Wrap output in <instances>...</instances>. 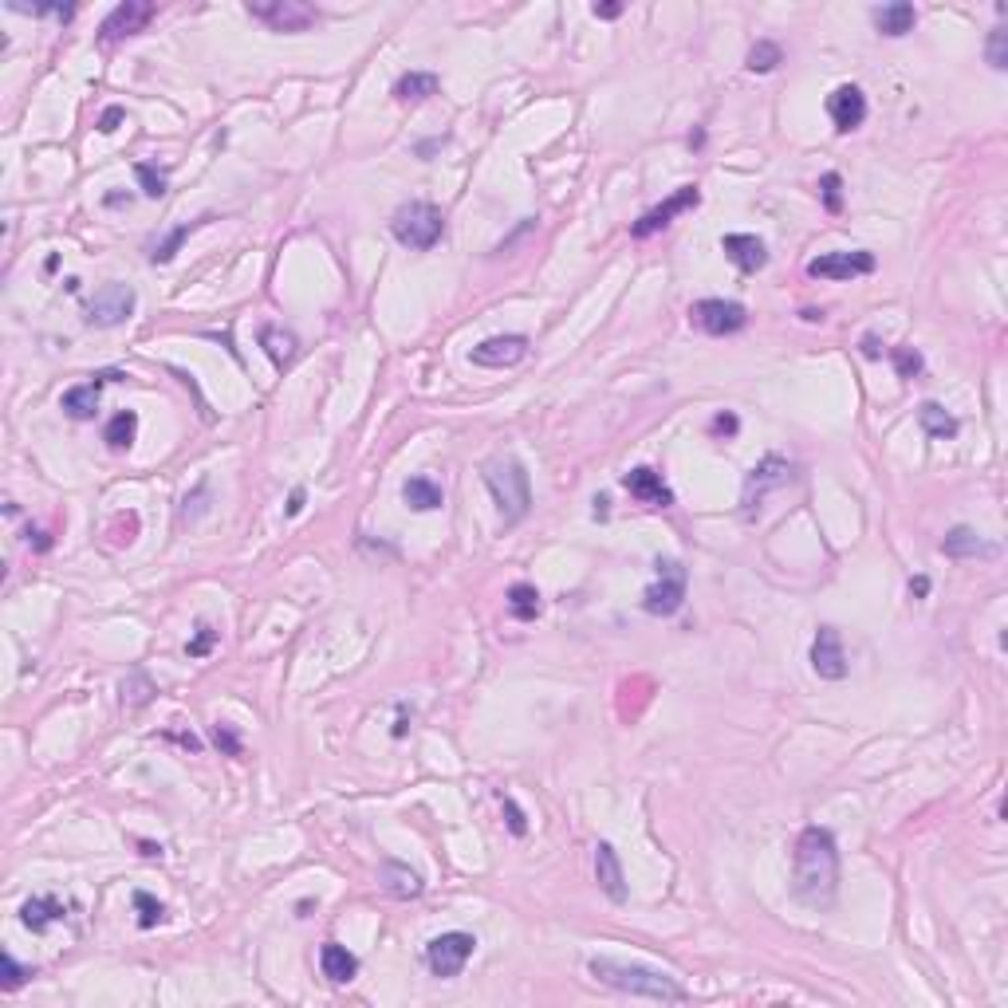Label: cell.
Returning a JSON list of instances; mask_svg holds the SVG:
<instances>
[{
  "instance_id": "6da1fadb",
  "label": "cell",
  "mask_w": 1008,
  "mask_h": 1008,
  "mask_svg": "<svg viewBox=\"0 0 1008 1008\" xmlns=\"http://www.w3.org/2000/svg\"><path fill=\"white\" fill-rule=\"evenodd\" d=\"M792 890L808 906H831L839 890V847L827 827H804L792 855Z\"/></svg>"
},
{
  "instance_id": "7a4b0ae2",
  "label": "cell",
  "mask_w": 1008,
  "mask_h": 1008,
  "mask_svg": "<svg viewBox=\"0 0 1008 1008\" xmlns=\"http://www.w3.org/2000/svg\"><path fill=\"white\" fill-rule=\"evenodd\" d=\"M587 973L607 985V989H619V993H630V997H646V1001H662V1005H682L686 1001V989L662 973V969H650V965H634V961H615V957H591Z\"/></svg>"
},
{
  "instance_id": "3957f363",
  "label": "cell",
  "mask_w": 1008,
  "mask_h": 1008,
  "mask_svg": "<svg viewBox=\"0 0 1008 1008\" xmlns=\"http://www.w3.org/2000/svg\"><path fill=\"white\" fill-rule=\"evenodd\" d=\"M485 485L493 493V501L501 508L504 524H520L532 508V485H528V469L516 457H497L485 465Z\"/></svg>"
},
{
  "instance_id": "277c9868",
  "label": "cell",
  "mask_w": 1008,
  "mask_h": 1008,
  "mask_svg": "<svg viewBox=\"0 0 1008 1008\" xmlns=\"http://www.w3.org/2000/svg\"><path fill=\"white\" fill-rule=\"evenodd\" d=\"M390 233H394L398 245H406V249H414V252H426V249H434L441 241V233H445V213H441L438 205H430V201H406V205L390 217Z\"/></svg>"
},
{
  "instance_id": "5b68a950",
  "label": "cell",
  "mask_w": 1008,
  "mask_h": 1008,
  "mask_svg": "<svg viewBox=\"0 0 1008 1008\" xmlns=\"http://www.w3.org/2000/svg\"><path fill=\"white\" fill-rule=\"evenodd\" d=\"M686 603V567L678 560H658V579L642 591V607L658 619L678 615Z\"/></svg>"
},
{
  "instance_id": "8992f818",
  "label": "cell",
  "mask_w": 1008,
  "mask_h": 1008,
  "mask_svg": "<svg viewBox=\"0 0 1008 1008\" xmlns=\"http://www.w3.org/2000/svg\"><path fill=\"white\" fill-rule=\"evenodd\" d=\"M249 16L272 32H308L319 20V12L304 0H252Z\"/></svg>"
},
{
  "instance_id": "52a82bcc",
  "label": "cell",
  "mask_w": 1008,
  "mask_h": 1008,
  "mask_svg": "<svg viewBox=\"0 0 1008 1008\" xmlns=\"http://www.w3.org/2000/svg\"><path fill=\"white\" fill-rule=\"evenodd\" d=\"M134 304H138L134 288L123 284V280H111V284H103V288L91 296V304H87V323H91V327H119V323H126V319L134 315Z\"/></svg>"
},
{
  "instance_id": "ba28073f",
  "label": "cell",
  "mask_w": 1008,
  "mask_h": 1008,
  "mask_svg": "<svg viewBox=\"0 0 1008 1008\" xmlns=\"http://www.w3.org/2000/svg\"><path fill=\"white\" fill-rule=\"evenodd\" d=\"M473 949H477L473 934H461V930L441 934V938H434V942L426 945V965H430L434 977H457L469 965Z\"/></svg>"
},
{
  "instance_id": "9c48e42d",
  "label": "cell",
  "mask_w": 1008,
  "mask_h": 1008,
  "mask_svg": "<svg viewBox=\"0 0 1008 1008\" xmlns=\"http://www.w3.org/2000/svg\"><path fill=\"white\" fill-rule=\"evenodd\" d=\"M690 319L705 335H737L749 323V312L737 300H697L690 308Z\"/></svg>"
},
{
  "instance_id": "30bf717a",
  "label": "cell",
  "mask_w": 1008,
  "mask_h": 1008,
  "mask_svg": "<svg viewBox=\"0 0 1008 1008\" xmlns=\"http://www.w3.org/2000/svg\"><path fill=\"white\" fill-rule=\"evenodd\" d=\"M697 201H701V189L697 186H682L678 193H670L662 205H654L650 213H642L634 225H630V237H638V241H646V237H654L658 229H666L678 213H686V209H697Z\"/></svg>"
},
{
  "instance_id": "8fae6325",
  "label": "cell",
  "mask_w": 1008,
  "mask_h": 1008,
  "mask_svg": "<svg viewBox=\"0 0 1008 1008\" xmlns=\"http://www.w3.org/2000/svg\"><path fill=\"white\" fill-rule=\"evenodd\" d=\"M792 481V465L784 461V457H764L760 465H756L753 473H749V481H745V516L753 520L756 512H760V504H764V493L768 489H780V485H788Z\"/></svg>"
},
{
  "instance_id": "7c38bea8",
  "label": "cell",
  "mask_w": 1008,
  "mask_h": 1008,
  "mask_svg": "<svg viewBox=\"0 0 1008 1008\" xmlns=\"http://www.w3.org/2000/svg\"><path fill=\"white\" fill-rule=\"evenodd\" d=\"M871 272H875L871 252H827L808 264L812 280H855V276H871Z\"/></svg>"
},
{
  "instance_id": "4fadbf2b",
  "label": "cell",
  "mask_w": 1008,
  "mask_h": 1008,
  "mask_svg": "<svg viewBox=\"0 0 1008 1008\" xmlns=\"http://www.w3.org/2000/svg\"><path fill=\"white\" fill-rule=\"evenodd\" d=\"M154 16H158L154 4H146V0H126V4H119V8L103 20L99 40H103V44H115V40H126V36H138Z\"/></svg>"
},
{
  "instance_id": "5bb4252c",
  "label": "cell",
  "mask_w": 1008,
  "mask_h": 1008,
  "mask_svg": "<svg viewBox=\"0 0 1008 1008\" xmlns=\"http://www.w3.org/2000/svg\"><path fill=\"white\" fill-rule=\"evenodd\" d=\"M827 115H831V123H835L839 134H851V130H859V126L867 123V95L855 83H843V87L831 91Z\"/></svg>"
},
{
  "instance_id": "9a60e30c",
  "label": "cell",
  "mask_w": 1008,
  "mask_h": 1008,
  "mask_svg": "<svg viewBox=\"0 0 1008 1008\" xmlns=\"http://www.w3.org/2000/svg\"><path fill=\"white\" fill-rule=\"evenodd\" d=\"M812 670L827 682H843L847 678V654H843V638L835 627H819L816 642H812Z\"/></svg>"
},
{
  "instance_id": "2e32d148",
  "label": "cell",
  "mask_w": 1008,
  "mask_h": 1008,
  "mask_svg": "<svg viewBox=\"0 0 1008 1008\" xmlns=\"http://www.w3.org/2000/svg\"><path fill=\"white\" fill-rule=\"evenodd\" d=\"M524 355H528V339L524 335H493V339L477 343L469 359L477 367H516Z\"/></svg>"
},
{
  "instance_id": "e0dca14e",
  "label": "cell",
  "mask_w": 1008,
  "mask_h": 1008,
  "mask_svg": "<svg viewBox=\"0 0 1008 1008\" xmlns=\"http://www.w3.org/2000/svg\"><path fill=\"white\" fill-rule=\"evenodd\" d=\"M623 485H627V493L634 497V501L650 504V508H666V504H674V493H670V485L662 481V473H654V469H646V465L630 469L627 477H623Z\"/></svg>"
},
{
  "instance_id": "ac0fdd59",
  "label": "cell",
  "mask_w": 1008,
  "mask_h": 1008,
  "mask_svg": "<svg viewBox=\"0 0 1008 1008\" xmlns=\"http://www.w3.org/2000/svg\"><path fill=\"white\" fill-rule=\"evenodd\" d=\"M595 879L611 902H627V875L611 843H595Z\"/></svg>"
},
{
  "instance_id": "d6986e66",
  "label": "cell",
  "mask_w": 1008,
  "mask_h": 1008,
  "mask_svg": "<svg viewBox=\"0 0 1008 1008\" xmlns=\"http://www.w3.org/2000/svg\"><path fill=\"white\" fill-rule=\"evenodd\" d=\"M721 252L741 268V272H760L768 264V249L753 233H725L721 237Z\"/></svg>"
},
{
  "instance_id": "ffe728a7",
  "label": "cell",
  "mask_w": 1008,
  "mask_h": 1008,
  "mask_svg": "<svg viewBox=\"0 0 1008 1008\" xmlns=\"http://www.w3.org/2000/svg\"><path fill=\"white\" fill-rule=\"evenodd\" d=\"M67 918V902L56 898V894H36L20 906V922L32 930V934H44L52 922H63Z\"/></svg>"
},
{
  "instance_id": "44dd1931",
  "label": "cell",
  "mask_w": 1008,
  "mask_h": 1008,
  "mask_svg": "<svg viewBox=\"0 0 1008 1008\" xmlns=\"http://www.w3.org/2000/svg\"><path fill=\"white\" fill-rule=\"evenodd\" d=\"M107 378H115V375H103V378H95V382H79V386L63 390V414L75 418V422H91L95 410H99V390H103Z\"/></svg>"
},
{
  "instance_id": "7402d4cb",
  "label": "cell",
  "mask_w": 1008,
  "mask_h": 1008,
  "mask_svg": "<svg viewBox=\"0 0 1008 1008\" xmlns=\"http://www.w3.org/2000/svg\"><path fill=\"white\" fill-rule=\"evenodd\" d=\"M942 552L949 560H977V556H985V560H993L997 556V544H985L973 528H965V524H957L949 536L942 540Z\"/></svg>"
},
{
  "instance_id": "603a6c76",
  "label": "cell",
  "mask_w": 1008,
  "mask_h": 1008,
  "mask_svg": "<svg viewBox=\"0 0 1008 1008\" xmlns=\"http://www.w3.org/2000/svg\"><path fill=\"white\" fill-rule=\"evenodd\" d=\"M319 969H323V977H327L331 985H347V981H355V973H359V957H355L347 945L327 942L319 949Z\"/></svg>"
},
{
  "instance_id": "cb8c5ba5",
  "label": "cell",
  "mask_w": 1008,
  "mask_h": 1008,
  "mask_svg": "<svg viewBox=\"0 0 1008 1008\" xmlns=\"http://www.w3.org/2000/svg\"><path fill=\"white\" fill-rule=\"evenodd\" d=\"M378 882H382V890H390L394 898H418V894L426 890L422 875L410 871V867L398 863V859H386V863L378 867Z\"/></svg>"
},
{
  "instance_id": "d4e9b609",
  "label": "cell",
  "mask_w": 1008,
  "mask_h": 1008,
  "mask_svg": "<svg viewBox=\"0 0 1008 1008\" xmlns=\"http://www.w3.org/2000/svg\"><path fill=\"white\" fill-rule=\"evenodd\" d=\"M260 347H264V355L272 359L276 371L292 367L296 355H300V339L292 331H284V327H260Z\"/></svg>"
},
{
  "instance_id": "484cf974",
  "label": "cell",
  "mask_w": 1008,
  "mask_h": 1008,
  "mask_svg": "<svg viewBox=\"0 0 1008 1008\" xmlns=\"http://www.w3.org/2000/svg\"><path fill=\"white\" fill-rule=\"evenodd\" d=\"M914 24H918V8L906 4V0H894V4L875 8V28H879L882 36H906V32H914Z\"/></svg>"
},
{
  "instance_id": "4316f807",
  "label": "cell",
  "mask_w": 1008,
  "mask_h": 1008,
  "mask_svg": "<svg viewBox=\"0 0 1008 1008\" xmlns=\"http://www.w3.org/2000/svg\"><path fill=\"white\" fill-rule=\"evenodd\" d=\"M438 95V75L434 71H406L398 83H394V99L398 103H422Z\"/></svg>"
},
{
  "instance_id": "83f0119b",
  "label": "cell",
  "mask_w": 1008,
  "mask_h": 1008,
  "mask_svg": "<svg viewBox=\"0 0 1008 1008\" xmlns=\"http://www.w3.org/2000/svg\"><path fill=\"white\" fill-rule=\"evenodd\" d=\"M402 501L410 504L414 512H434V508H441V485L430 481V477H410L402 485Z\"/></svg>"
},
{
  "instance_id": "f1b7e54d",
  "label": "cell",
  "mask_w": 1008,
  "mask_h": 1008,
  "mask_svg": "<svg viewBox=\"0 0 1008 1008\" xmlns=\"http://www.w3.org/2000/svg\"><path fill=\"white\" fill-rule=\"evenodd\" d=\"M540 591L532 587V583H512L508 587V611H512V619H520V623H532L536 615H540Z\"/></svg>"
},
{
  "instance_id": "f546056e",
  "label": "cell",
  "mask_w": 1008,
  "mask_h": 1008,
  "mask_svg": "<svg viewBox=\"0 0 1008 1008\" xmlns=\"http://www.w3.org/2000/svg\"><path fill=\"white\" fill-rule=\"evenodd\" d=\"M918 422H922V430H926L930 438H953V434H957V418L945 414V406H938V402H922Z\"/></svg>"
},
{
  "instance_id": "4dcf8cb0",
  "label": "cell",
  "mask_w": 1008,
  "mask_h": 1008,
  "mask_svg": "<svg viewBox=\"0 0 1008 1008\" xmlns=\"http://www.w3.org/2000/svg\"><path fill=\"white\" fill-rule=\"evenodd\" d=\"M138 434V414L134 410H119L111 422H107V430H103V441L111 445V449H130V441Z\"/></svg>"
},
{
  "instance_id": "1f68e13d",
  "label": "cell",
  "mask_w": 1008,
  "mask_h": 1008,
  "mask_svg": "<svg viewBox=\"0 0 1008 1008\" xmlns=\"http://www.w3.org/2000/svg\"><path fill=\"white\" fill-rule=\"evenodd\" d=\"M780 63H784L780 44H772V40H756L753 52H749V71H756V75H768V71H776Z\"/></svg>"
},
{
  "instance_id": "d6a6232c",
  "label": "cell",
  "mask_w": 1008,
  "mask_h": 1008,
  "mask_svg": "<svg viewBox=\"0 0 1008 1008\" xmlns=\"http://www.w3.org/2000/svg\"><path fill=\"white\" fill-rule=\"evenodd\" d=\"M134 910H138V926H142V930H154V926L166 918V906H162L158 898H150L146 890L134 894Z\"/></svg>"
},
{
  "instance_id": "836d02e7",
  "label": "cell",
  "mask_w": 1008,
  "mask_h": 1008,
  "mask_svg": "<svg viewBox=\"0 0 1008 1008\" xmlns=\"http://www.w3.org/2000/svg\"><path fill=\"white\" fill-rule=\"evenodd\" d=\"M985 60L993 71H1005L1008 67V28H993L989 32V48H985Z\"/></svg>"
},
{
  "instance_id": "e575fe53",
  "label": "cell",
  "mask_w": 1008,
  "mask_h": 1008,
  "mask_svg": "<svg viewBox=\"0 0 1008 1008\" xmlns=\"http://www.w3.org/2000/svg\"><path fill=\"white\" fill-rule=\"evenodd\" d=\"M189 233H193V225H178V229H174V233H170L158 249L150 252V260H154V264H170V260L178 256V249H182V241H186Z\"/></svg>"
},
{
  "instance_id": "d590c367",
  "label": "cell",
  "mask_w": 1008,
  "mask_h": 1008,
  "mask_svg": "<svg viewBox=\"0 0 1008 1008\" xmlns=\"http://www.w3.org/2000/svg\"><path fill=\"white\" fill-rule=\"evenodd\" d=\"M134 178H138V186H142L146 197H162V193H166V174H158V170L146 166V162L134 166Z\"/></svg>"
},
{
  "instance_id": "8d00e7d4",
  "label": "cell",
  "mask_w": 1008,
  "mask_h": 1008,
  "mask_svg": "<svg viewBox=\"0 0 1008 1008\" xmlns=\"http://www.w3.org/2000/svg\"><path fill=\"white\" fill-rule=\"evenodd\" d=\"M890 359H894V367H898V375L902 378L922 375V355H918V351H910V347H894V351H890Z\"/></svg>"
},
{
  "instance_id": "74e56055",
  "label": "cell",
  "mask_w": 1008,
  "mask_h": 1008,
  "mask_svg": "<svg viewBox=\"0 0 1008 1008\" xmlns=\"http://www.w3.org/2000/svg\"><path fill=\"white\" fill-rule=\"evenodd\" d=\"M839 186H843V178H839V174H823V178H819V193H823V205H827V213H839V209H843Z\"/></svg>"
},
{
  "instance_id": "f35d334b",
  "label": "cell",
  "mask_w": 1008,
  "mask_h": 1008,
  "mask_svg": "<svg viewBox=\"0 0 1008 1008\" xmlns=\"http://www.w3.org/2000/svg\"><path fill=\"white\" fill-rule=\"evenodd\" d=\"M0 965H4V981H0L4 989H16V985H24V977H32V969H24L12 953H4V957H0Z\"/></svg>"
},
{
  "instance_id": "ab89813d",
  "label": "cell",
  "mask_w": 1008,
  "mask_h": 1008,
  "mask_svg": "<svg viewBox=\"0 0 1008 1008\" xmlns=\"http://www.w3.org/2000/svg\"><path fill=\"white\" fill-rule=\"evenodd\" d=\"M213 745L225 749L229 756H241V741H237V733H233L229 725H217V729H213Z\"/></svg>"
},
{
  "instance_id": "60d3db41",
  "label": "cell",
  "mask_w": 1008,
  "mask_h": 1008,
  "mask_svg": "<svg viewBox=\"0 0 1008 1008\" xmlns=\"http://www.w3.org/2000/svg\"><path fill=\"white\" fill-rule=\"evenodd\" d=\"M213 638H217V634H213V627H197V638H193V642H189V646H186L189 658H201V654H209Z\"/></svg>"
},
{
  "instance_id": "b9f144b4",
  "label": "cell",
  "mask_w": 1008,
  "mask_h": 1008,
  "mask_svg": "<svg viewBox=\"0 0 1008 1008\" xmlns=\"http://www.w3.org/2000/svg\"><path fill=\"white\" fill-rule=\"evenodd\" d=\"M501 804H504V816H508V831H512V835H524V831H528V823H524V812H520V808H516V804L508 800V796H501Z\"/></svg>"
},
{
  "instance_id": "7bdbcfd3",
  "label": "cell",
  "mask_w": 1008,
  "mask_h": 1008,
  "mask_svg": "<svg viewBox=\"0 0 1008 1008\" xmlns=\"http://www.w3.org/2000/svg\"><path fill=\"white\" fill-rule=\"evenodd\" d=\"M709 430H713V434H725V438H733V434L741 430V422H737V414H717Z\"/></svg>"
},
{
  "instance_id": "ee69618b",
  "label": "cell",
  "mask_w": 1008,
  "mask_h": 1008,
  "mask_svg": "<svg viewBox=\"0 0 1008 1008\" xmlns=\"http://www.w3.org/2000/svg\"><path fill=\"white\" fill-rule=\"evenodd\" d=\"M123 119H126L123 107H107V111H103V119H99V130H103V134H115Z\"/></svg>"
},
{
  "instance_id": "f6af8a7d",
  "label": "cell",
  "mask_w": 1008,
  "mask_h": 1008,
  "mask_svg": "<svg viewBox=\"0 0 1008 1008\" xmlns=\"http://www.w3.org/2000/svg\"><path fill=\"white\" fill-rule=\"evenodd\" d=\"M591 12H595L599 20H615V16H623V4H615V0H611V4H595Z\"/></svg>"
},
{
  "instance_id": "bcb514c9",
  "label": "cell",
  "mask_w": 1008,
  "mask_h": 1008,
  "mask_svg": "<svg viewBox=\"0 0 1008 1008\" xmlns=\"http://www.w3.org/2000/svg\"><path fill=\"white\" fill-rule=\"evenodd\" d=\"M910 595H914V599H926V595H930V579H926V575L910 579Z\"/></svg>"
},
{
  "instance_id": "7dc6e473",
  "label": "cell",
  "mask_w": 1008,
  "mask_h": 1008,
  "mask_svg": "<svg viewBox=\"0 0 1008 1008\" xmlns=\"http://www.w3.org/2000/svg\"><path fill=\"white\" fill-rule=\"evenodd\" d=\"M304 512V489H296L292 497H288V516H300Z\"/></svg>"
},
{
  "instance_id": "c3c4849f",
  "label": "cell",
  "mask_w": 1008,
  "mask_h": 1008,
  "mask_svg": "<svg viewBox=\"0 0 1008 1008\" xmlns=\"http://www.w3.org/2000/svg\"><path fill=\"white\" fill-rule=\"evenodd\" d=\"M863 355H867V359H879V343H875V339H863Z\"/></svg>"
},
{
  "instance_id": "681fc988",
  "label": "cell",
  "mask_w": 1008,
  "mask_h": 1008,
  "mask_svg": "<svg viewBox=\"0 0 1008 1008\" xmlns=\"http://www.w3.org/2000/svg\"><path fill=\"white\" fill-rule=\"evenodd\" d=\"M123 201H130V193H107V205H123Z\"/></svg>"
}]
</instances>
